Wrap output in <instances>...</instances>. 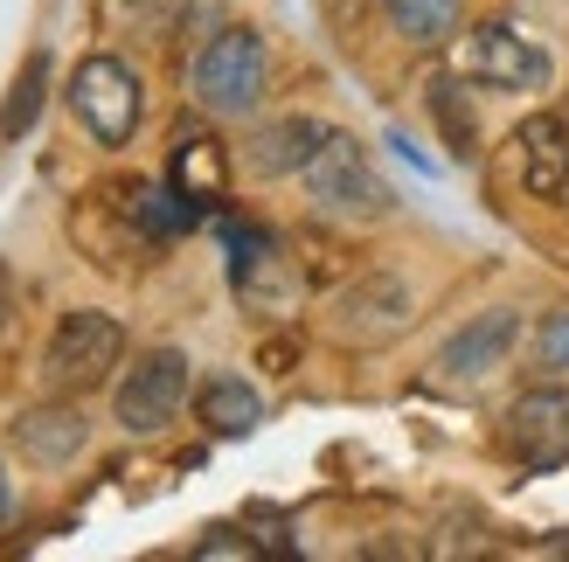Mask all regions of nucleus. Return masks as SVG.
<instances>
[{"mask_svg": "<svg viewBox=\"0 0 569 562\" xmlns=\"http://www.w3.org/2000/svg\"><path fill=\"white\" fill-rule=\"evenodd\" d=\"M70 111L77 126L98 139V147H132L139 111H147V91H139V70L126 56H83L70 70Z\"/></svg>", "mask_w": 569, "mask_h": 562, "instance_id": "nucleus-4", "label": "nucleus"}, {"mask_svg": "<svg viewBox=\"0 0 569 562\" xmlns=\"http://www.w3.org/2000/svg\"><path fill=\"white\" fill-rule=\"evenodd\" d=\"M521 348V305H487L472 313L451 341L438 348V382H487L493 369H507V354Z\"/></svg>", "mask_w": 569, "mask_h": 562, "instance_id": "nucleus-8", "label": "nucleus"}, {"mask_svg": "<svg viewBox=\"0 0 569 562\" xmlns=\"http://www.w3.org/2000/svg\"><path fill=\"white\" fill-rule=\"evenodd\" d=\"M299 181H306V202L320 209L327 222H355V230H368V222H389L396 215V188L376 174L368 147L348 139V132H327Z\"/></svg>", "mask_w": 569, "mask_h": 562, "instance_id": "nucleus-1", "label": "nucleus"}, {"mask_svg": "<svg viewBox=\"0 0 569 562\" xmlns=\"http://www.w3.org/2000/svg\"><path fill=\"white\" fill-rule=\"evenodd\" d=\"M258 361H264L271 375H292V361H299V341H292V333H278V341H264V348H258Z\"/></svg>", "mask_w": 569, "mask_h": 562, "instance_id": "nucleus-22", "label": "nucleus"}, {"mask_svg": "<svg viewBox=\"0 0 569 562\" xmlns=\"http://www.w3.org/2000/svg\"><path fill=\"white\" fill-rule=\"evenodd\" d=\"M515 181L535 202L569 209V126L556 111H535V119L515 126Z\"/></svg>", "mask_w": 569, "mask_h": 562, "instance_id": "nucleus-10", "label": "nucleus"}, {"mask_svg": "<svg viewBox=\"0 0 569 562\" xmlns=\"http://www.w3.org/2000/svg\"><path fill=\"white\" fill-rule=\"evenodd\" d=\"M167 181H174L194 209H216L222 194H230V147L209 139V132H194V126H181L174 132V160H167Z\"/></svg>", "mask_w": 569, "mask_h": 562, "instance_id": "nucleus-13", "label": "nucleus"}, {"mask_svg": "<svg viewBox=\"0 0 569 562\" xmlns=\"http://www.w3.org/2000/svg\"><path fill=\"white\" fill-rule=\"evenodd\" d=\"M42 91H49V56L36 49V56L21 63V77H14L8 104H0V139H21V132H36V119H42Z\"/></svg>", "mask_w": 569, "mask_h": 562, "instance_id": "nucleus-17", "label": "nucleus"}, {"mask_svg": "<svg viewBox=\"0 0 569 562\" xmlns=\"http://www.w3.org/2000/svg\"><path fill=\"white\" fill-rule=\"evenodd\" d=\"M188 14H194V0H132V21L147 28L153 42H174Z\"/></svg>", "mask_w": 569, "mask_h": 562, "instance_id": "nucleus-19", "label": "nucleus"}, {"mask_svg": "<svg viewBox=\"0 0 569 562\" xmlns=\"http://www.w3.org/2000/svg\"><path fill=\"white\" fill-rule=\"evenodd\" d=\"M202 215H209V209H194L174 181H153V188L139 181V188H126V222H132L139 237H160V243H167V237H188Z\"/></svg>", "mask_w": 569, "mask_h": 562, "instance_id": "nucleus-15", "label": "nucleus"}, {"mask_svg": "<svg viewBox=\"0 0 569 562\" xmlns=\"http://www.w3.org/2000/svg\"><path fill=\"white\" fill-rule=\"evenodd\" d=\"M423 104H431V119L445 132L451 160H479V119H472V98H466V70L459 77H438L431 91H423Z\"/></svg>", "mask_w": 569, "mask_h": 562, "instance_id": "nucleus-16", "label": "nucleus"}, {"mask_svg": "<svg viewBox=\"0 0 569 562\" xmlns=\"http://www.w3.org/2000/svg\"><path fill=\"white\" fill-rule=\"evenodd\" d=\"M181 403H188V354L181 348H147L119 375V389H111V417H119V431H132V438L167 431L181 417Z\"/></svg>", "mask_w": 569, "mask_h": 562, "instance_id": "nucleus-7", "label": "nucleus"}, {"mask_svg": "<svg viewBox=\"0 0 569 562\" xmlns=\"http://www.w3.org/2000/svg\"><path fill=\"white\" fill-rule=\"evenodd\" d=\"M507 452L535 472L569 459V389L562 382H535L528 397H515V410H507Z\"/></svg>", "mask_w": 569, "mask_h": 562, "instance_id": "nucleus-9", "label": "nucleus"}, {"mask_svg": "<svg viewBox=\"0 0 569 562\" xmlns=\"http://www.w3.org/2000/svg\"><path fill=\"white\" fill-rule=\"evenodd\" d=\"M389 21H396V36L417 42V49H431L445 42L451 28H459V0H382Z\"/></svg>", "mask_w": 569, "mask_h": 562, "instance_id": "nucleus-18", "label": "nucleus"}, {"mask_svg": "<svg viewBox=\"0 0 569 562\" xmlns=\"http://www.w3.org/2000/svg\"><path fill=\"white\" fill-rule=\"evenodd\" d=\"M333 126H320L312 111H284V119H264L258 132H250V147H243V167L258 181H284V174H306V160L320 153V139Z\"/></svg>", "mask_w": 569, "mask_h": 562, "instance_id": "nucleus-12", "label": "nucleus"}, {"mask_svg": "<svg viewBox=\"0 0 569 562\" xmlns=\"http://www.w3.org/2000/svg\"><path fill=\"white\" fill-rule=\"evenodd\" d=\"M459 70H466V83H479V91H500V98H535V91H549V49L535 42V36H521L515 21H479V28H466Z\"/></svg>", "mask_w": 569, "mask_h": 562, "instance_id": "nucleus-5", "label": "nucleus"}, {"mask_svg": "<svg viewBox=\"0 0 569 562\" xmlns=\"http://www.w3.org/2000/svg\"><path fill=\"white\" fill-rule=\"evenodd\" d=\"M8 438H14V452L28 465L56 472V465H70L83 444H91V417H83L70 397H49V403H28L14 424H8Z\"/></svg>", "mask_w": 569, "mask_h": 562, "instance_id": "nucleus-11", "label": "nucleus"}, {"mask_svg": "<svg viewBox=\"0 0 569 562\" xmlns=\"http://www.w3.org/2000/svg\"><path fill=\"white\" fill-rule=\"evenodd\" d=\"M14 514V486H8V465H0V521Z\"/></svg>", "mask_w": 569, "mask_h": 562, "instance_id": "nucleus-23", "label": "nucleus"}, {"mask_svg": "<svg viewBox=\"0 0 569 562\" xmlns=\"http://www.w3.org/2000/svg\"><path fill=\"white\" fill-rule=\"evenodd\" d=\"M194 555H258V542L237 528H209V542H194Z\"/></svg>", "mask_w": 569, "mask_h": 562, "instance_id": "nucleus-21", "label": "nucleus"}, {"mask_svg": "<svg viewBox=\"0 0 569 562\" xmlns=\"http://www.w3.org/2000/svg\"><path fill=\"white\" fill-rule=\"evenodd\" d=\"M194 417H202L216 438H250L264 424V397H258V382H243V375H209L194 389Z\"/></svg>", "mask_w": 569, "mask_h": 562, "instance_id": "nucleus-14", "label": "nucleus"}, {"mask_svg": "<svg viewBox=\"0 0 569 562\" xmlns=\"http://www.w3.org/2000/svg\"><path fill=\"white\" fill-rule=\"evenodd\" d=\"M264 83H271V49L250 21H230L216 28V36L194 49L188 63V91L202 111H216V119H243V111L264 104Z\"/></svg>", "mask_w": 569, "mask_h": 562, "instance_id": "nucleus-2", "label": "nucleus"}, {"mask_svg": "<svg viewBox=\"0 0 569 562\" xmlns=\"http://www.w3.org/2000/svg\"><path fill=\"white\" fill-rule=\"evenodd\" d=\"M535 361L556 375H569V313H549L542 327H535Z\"/></svg>", "mask_w": 569, "mask_h": 562, "instance_id": "nucleus-20", "label": "nucleus"}, {"mask_svg": "<svg viewBox=\"0 0 569 562\" xmlns=\"http://www.w3.org/2000/svg\"><path fill=\"white\" fill-rule=\"evenodd\" d=\"M410 320H417V292H410V278H396V271H361L355 285H340L333 305H327V333L348 341V348H382Z\"/></svg>", "mask_w": 569, "mask_h": 562, "instance_id": "nucleus-6", "label": "nucleus"}, {"mask_svg": "<svg viewBox=\"0 0 569 562\" xmlns=\"http://www.w3.org/2000/svg\"><path fill=\"white\" fill-rule=\"evenodd\" d=\"M126 354V327L98 313V305H77V313L56 320L49 348H42V382L56 397H77V389H98Z\"/></svg>", "mask_w": 569, "mask_h": 562, "instance_id": "nucleus-3", "label": "nucleus"}]
</instances>
